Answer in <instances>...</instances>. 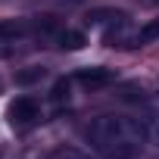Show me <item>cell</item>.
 Listing matches in <instances>:
<instances>
[{"label":"cell","instance_id":"6da1fadb","mask_svg":"<svg viewBox=\"0 0 159 159\" xmlns=\"http://www.w3.org/2000/svg\"><path fill=\"white\" fill-rule=\"evenodd\" d=\"M84 140L103 159H137V156H143L147 131H143V122H137L131 116L103 112L88 122Z\"/></svg>","mask_w":159,"mask_h":159},{"label":"cell","instance_id":"7a4b0ae2","mask_svg":"<svg viewBox=\"0 0 159 159\" xmlns=\"http://www.w3.org/2000/svg\"><path fill=\"white\" fill-rule=\"evenodd\" d=\"M25 38H31V22L28 19H3L0 22V59L13 56Z\"/></svg>","mask_w":159,"mask_h":159},{"label":"cell","instance_id":"3957f363","mask_svg":"<svg viewBox=\"0 0 159 159\" xmlns=\"http://www.w3.org/2000/svg\"><path fill=\"white\" fill-rule=\"evenodd\" d=\"M7 116H10V122H13L16 128H31V125H38V122L44 119V109H41V103H38L34 97H16V100L10 103Z\"/></svg>","mask_w":159,"mask_h":159},{"label":"cell","instance_id":"277c9868","mask_svg":"<svg viewBox=\"0 0 159 159\" xmlns=\"http://www.w3.org/2000/svg\"><path fill=\"white\" fill-rule=\"evenodd\" d=\"M78 84L88 88V91H100V88H109L116 81V69H106V66H88V69H78Z\"/></svg>","mask_w":159,"mask_h":159},{"label":"cell","instance_id":"5b68a950","mask_svg":"<svg viewBox=\"0 0 159 159\" xmlns=\"http://www.w3.org/2000/svg\"><path fill=\"white\" fill-rule=\"evenodd\" d=\"M88 25H112V28H122L128 25V13L125 10H116V7H97L88 13Z\"/></svg>","mask_w":159,"mask_h":159},{"label":"cell","instance_id":"8992f818","mask_svg":"<svg viewBox=\"0 0 159 159\" xmlns=\"http://www.w3.org/2000/svg\"><path fill=\"white\" fill-rule=\"evenodd\" d=\"M56 44H59V47H66V50H81L88 41H84V34H81V31H75V28H62V31H59V38H56Z\"/></svg>","mask_w":159,"mask_h":159},{"label":"cell","instance_id":"52a82bcc","mask_svg":"<svg viewBox=\"0 0 159 159\" xmlns=\"http://www.w3.org/2000/svg\"><path fill=\"white\" fill-rule=\"evenodd\" d=\"M69 91H72V81L69 78H59V81L53 84V91H50V100L56 106H62V103H69Z\"/></svg>","mask_w":159,"mask_h":159},{"label":"cell","instance_id":"ba28073f","mask_svg":"<svg viewBox=\"0 0 159 159\" xmlns=\"http://www.w3.org/2000/svg\"><path fill=\"white\" fill-rule=\"evenodd\" d=\"M47 159H91V156L78 147H56L53 153H47Z\"/></svg>","mask_w":159,"mask_h":159},{"label":"cell","instance_id":"9c48e42d","mask_svg":"<svg viewBox=\"0 0 159 159\" xmlns=\"http://www.w3.org/2000/svg\"><path fill=\"white\" fill-rule=\"evenodd\" d=\"M44 75H47V69H41V66H28L25 72H16V81H19V84H34V81H41Z\"/></svg>","mask_w":159,"mask_h":159},{"label":"cell","instance_id":"30bf717a","mask_svg":"<svg viewBox=\"0 0 159 159\" xmlns=\"http://www.w3.org/2000/svg\"><path fill=\"white\" fill-rule=\"evenodd\" d=\"M153 38H159V22H153V25H143L140 31H134V47H137V44H150Z\"/></svg>","mask_w":159,"mask_h":159},{"label":"cell","instance_id":"8fae6325","mask_svg":"<svg viewBox=\"0 0 159 159\" xmlns=\"http://www.w3.org/2000/svg\"><path fill=\"white\" fill-rule=\"evenodd\" d=\"M143 131H147V140H153L159 147V116H147L143 119Z\"/></svg>","mask_w":159,"mask_h":159},{"label":"cell","instance_id":"7c38bea8","mask_svg":"<svg viewBox=\"0 0 159 159\" xmlns=\"http://www.w3.org/2000/svg\"><path fill=\"white\" fill-rule=\"evenodd\" d=\"M62 3H72V7H78V3H84V0H62Z\"/></svg>","mask_w":159,"mask_h":159},{"label":"cell","instance_id":"4fadbf2b","mask_svg":"<svg viewBox=\"0 0 159 159\" xmlns=\"http://www.w3.org/2000/svg\"><path fill=\"white\" fill-rule=\"evenodd\" d=\"M147 3H150V7H159V0H147Z\"/></svg>","mask_w":159,"mask_h":159}]
</instances>
